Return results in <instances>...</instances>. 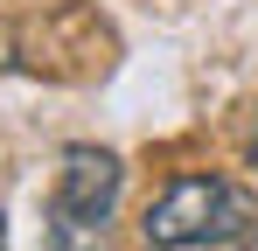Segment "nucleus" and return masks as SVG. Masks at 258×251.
<instances>
[{
	"label": "nucleus",
	"instance_id": "1",
	"mask_svg": "<svg viewBox=\"0 0 258 251\" xmlns=\"http://www.w3.org/2000/svg\"><path fill=\"white\" fill-rule=\"evenodd\" d=\"M258 223V209L244 189H230V181H216V174H181V181H168L154 203H147V244H244Z\"/></svg>",
	"mask_w": 258,
	"mask_h": 251
},
{
	"label": "nucleus",
	"instance_id": "2",
	"mask_svg": "<svg viewBox=\"0 0 258 251\" xmlns=\"http://www.w3.org/2000/svg\"><path fill=\"white\" fill-rule=\"evenodd\" d=\"M119 189H126V167L105 147H70L63 167H56V189H49V216H56V237L63 244H91L105 230V216L119 209Z\"/></svg>",
	"mask_w": 258,
	"mask_h": 251
},
{
	"label": "nucleus",
	"instance_id": "3",
	"mask_svg": "<svg viewBox=\"0 0 258 251\" xmlns=\"http://www.w3.org/2000/svg\"><path fill=\"white\" fill-rule=\"evenodd\" d=\"M251 161H258V126H251Z\"/></svg>",
	"mask_w": 258,
	"mask_h": 251
},
{
	"label": "nucleus",
	"instance_id": "4",
	"mask_svg": "<svg viewBox=\"0 0 258 251\" xmlns=\"http://www.w3.org/2000/svg\"><path fill=\"white\" fill-rule=\"evenodd\" d=\"M0 244H7V216H0Z\"/></svg>",
	"mask_w": 258,
	"mask_h": 251
}]
</instances>
